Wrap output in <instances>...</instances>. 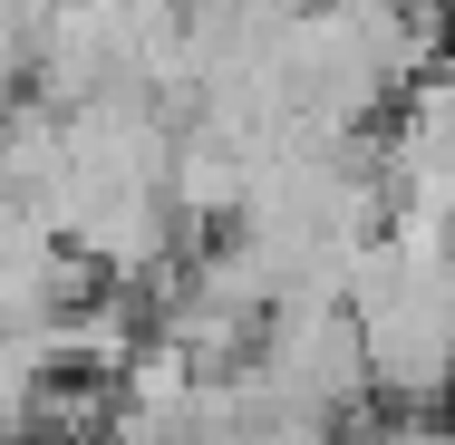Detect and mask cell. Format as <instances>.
I'll use <instances>...</instances> for the list:
<instances>
[{
  "mask_svg": "<svg viewBox=\"0 0 455 445\" xmlns=\"http://www.w3.org/2000/svg\"><path fill=\"white\" fill-rule=\"evenodd\" d=\"M156 194H165V213H175V223H233V203H243V155H233V146H213L204 126H184Z\"/></svg>",
  "mask_w": 455,
  "mask_h": 445,
  "instance_id": "obj_1",
  "label": "cell"
},
{
  "mask_svg": "<svg viewBox=\"0 0 455 445\" xmlns=\"http://www.w3.org/2000/svg\"><path fill=\"white\" fill-rule=\"evenodd\" d=\"M39 184H59V107L10 97L0 107V203H29Z\"/></svg>",
  "mask_w": 455,
  "mask_h": 445,
  "instance_id": "obj_2",
  "label": "cell"
}]
</instances>
